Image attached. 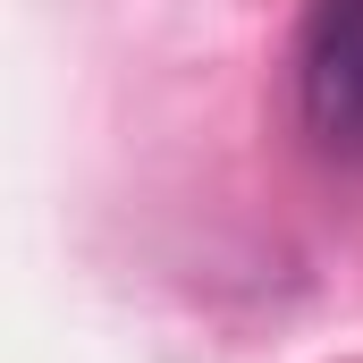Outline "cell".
<instances>
[{
  "instance_id": "obj_1",
  "label": "cell",
  "mask_w": 363,
  "mask_h": 363,
  "mask_svg": "<svg viewBox=\"0 0 363 363\" xmlns=\"http://www.w3.org/2000/svg\"><path fill=\"white\" fill-rule=\"evenodd\" d=\"M304 118L321 144L363 152V0H313L304 26Z\"/></svg>"
}]
</instances>
